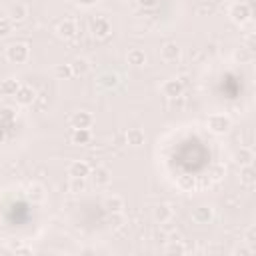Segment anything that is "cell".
<instances>
[{
  "instance_id": "6da1fadb",
  "label": "cell",
  "mask_w": 256,
  "mask_h": 256,
  "mask_svg": "<svg viewBox=\"0 0 256 256\" xmlns=\"http://www.w3.org/2000/svg\"><path fill=\"white\" fill-rule=\"evenodd\" d=\"M206 128H208L210 132H214V134H226V132L232 128V120H230L228 114L216 112V114H210V116L206 118Z\"/></svg>"
},
{
  "instance_id": "7a4b0ae2",
  "label": "cell",
  "mask_w": 256,
  "mask_h": 256,
  "mask_svg": "<svg viewBox=\"0 0 256 256\" xmlns=\"http://www.w3.org/2000/svg\"><path fill=\"white\" fill-rule=\"evenodd\" d=\"M30 58V48L24 42H14L6 48V60L12 64H24Z\"/></svg>"
},
{
  "instance_id": "3957f363",
  "label": "cell",
  "mask_w": 256,
  "mask_h": 256,
  "mask_svg": "<svg viewBox=\"0 0 256 256\" xmlns=\"http://www.w3.org/2000/svg\"><path fill=\"white\" fill-rule=\"evenodd\" d=\"M230 18H232L234 24L244 26V24L252 18V10H250V6H248L246 2H236V4L230 8Z\"/></svg>"
},
{
  "instance_id": "277c9868",
  "label": "cell",
  "mask_w": 256,
  "mask_h": 256,
  "mask_svg": "<svg viewBox=\"0 0 256 256\" xmlns=\"http://www.w3.org/2000/svg\"><path fill=\"white\" fill-rule=\"evenodd\" d=\"M56 34H58L60 38H64V40L74 38V36L78 34L76 20H72V18H64V20H60V22H58V26H56Z\"/></svg>"
},
{
  "instance_id": "5b68a950",
  "label": "cell",
  "mask_w": 256,
  "mask_h": 256,
  "mask_svg": "<svg viewBox=\"0 0 256 256\" xmlns=\"http://www.w3.org/2000/svg\"><path fill=\"white\" fill-rule=\"evenodd\" d=\"M36 96H38L36 90H34L32 86H28V84H20V88H18L16 94H14L16 102H18L20 106H30V104H34Z\"/></svg>"
},
{
  "instance_id": "8992f818",
  "label": "cell",
  "mask_w": 256,
  "mask_h": 256,
  "mask_svg": "<svg viewBox=\"0 0 256 256\" xmlns=\"http://www.w3.org/2000/svg\"><path fill=\"white\" fill-rule=\"evenodd\" d=\"M160 90H162V94H164L166 98H176V96H180V94L184 92V84H182V80H178V78H170V80H164V82H162Z\"/></svg>"
},
{
  "instance_id": "52a82bcc",
  "label": "cell",
  "mask_w": 256,
  "mask_h": 256,
  "mask_svg": "<svg viewBox=\"0 0 256 256\" xmlns=\"http://www.w3.org/2000/svg\"><path fill=\"white\" fill-rule=\"evenodd\" d=\"M110 32H112V24H110L108 18L98 16V18L92 20V34L96 38H106V36H110Z\"/></svg>"
},
{
  "instance_id": "ba28073f",
  "label": "cell",
  "mask_w": 256,
  "mask_h": 256,
  "mask_svg": "<svg viewBox=\"0 0 256 256\" xmlns=\"http://www.w3.org/2000/svg\"><path fill=\"white\" fill-rule=\"evenodd\" d=\"M90 170L92 168L86 160H72L68 164V176H74V178H88Z\"/></svg>"
},
{
  "instance_id": "9c48e42d",
  "label": "cell",
  "mask_w": 256,
  "mask_h": 256,
  "mask_svg": "<svg viewBox=\"0 0 256 256\" xmlns=\"http://www.w3.org/2000/svg\"><path fill=\"white\" fill-rule=\"evenodd\" d=\"M26 196L32 204H42L46 200V188L40 182H30L26 188Z\"/></svg>"
},
{
  "instance_id": "30bf717a",
  "label": "cell",
  "mask_w": 256,
  "mask_h": 256,
  "mask_svg": "<svg viewBox=\"0 0 256 256\" xmlns=\"http://www.w3.org/2000/svg\"><path fill=\"white\" fill-rule=\"evenodd\" d=\"M172 216H174V210H172V206L166 204V202L154 206V210H152V218H154V222H158V224H166V222H170Z\"/></svg>"
},
{
  "instance_id": "8fae6325",
  "label": "cell",
  "mask_w": 256,
  "mask_h": 256,
  "mask_svg": "<svg viewBox=\"0 0 256 256\" xmlns=\"http://www.w3.org/2000/svg\"><path fill=\"white\" fill-rule=\"evenodd\" d=\"M212 218H214V208H212V206L202 204V206H196V208L192 210V220H194L196 224H210Z\"/></svg>"
},
{
  "instance_id": "7c38bea8",
  "label": "cell",
  "mask_w": 256,
  "mask_h": 256,
  "mask_svg": "<svg viewBox=\"0 0 256 256\" xmlns=\"http://www.w3.org/2000/svg\"><path fill=\"white\" fill-rule=\"evenodd\" d=\"M180 54H182V48L176 42H166L160 48V58L164 62H176V60H180Z\"/></svg>"
},
{
  "instance_id": "4fadbf2b",
  "label": "cell",
  "mask_w": 256,
  "mask_h": 256,
  "mask_svg": "<svg viewBox=\"0 0 256 256\" xmlns=\"http://www.w3.org/2000/svg\"><path fill=\"white\" fill-rule=\"evenodd\" d=\"M70 124H72V128H90L94 124V116L86 110H78L70 116Z\"/></svg>"
},
{
  "instance_id": "5bb4252c",
  "label": "cell",
  "mask_w": 256,
  "mask_h": 256,
  "mask_svg": "<svg viewBox=\"0 0 256 256\" xmlns=\"http://www.w3.org/2000/svg\"><path fill=\"white\" fill-rule=\"evenodd\" d=\"M120 84V76L116 74V72H112V70H106V72H102L100 76H98V86H102V88H106V90H112V88H116Z\"/></svg>"
},
{
  "instance_id": "9a60e30c",
  "label": "cell",
  "mask_w": 256,
  "mask_h": 256,
  "mask_svg": "<svg viewBox=\"0 0 256 256\" xmlns=\"http://www.w3.org/2000/svg\"><path fill=\"white\" fill-rule=\"evenodd\" d=\"M124 138H126V144H130V146H140V144H144V140H146V134H144V130L142 128H128L126 130V134H124Z\"/></svg>"
},
{
  "instance_id": "2e32d148",
  "label": "cell",
  "mask_w": 256,
  "mask_h": 256,
  "mask_svg": "<svg viewBox=\"0 0 256 256\" xmlns=\"http://www.w3.org/2000/svg\"><path fill=\"white\" fill-rule=\"evenodd\" d=\"M90 178H92L94 186H106L110 182V170L104 166H98V168L90 170Z\"/></svg>"
},
{
  "instance_id": "e0dca14e",
  "label": "cell",
  "mask_w": 256,
  "mask_h": 256,
  "mask_svg": "<svg viewBox=\"0 0 256 256\" xmlns=\"http://www.w3.org/2000/svg\"><path fill=\"white\" fill-rule=\"evenodd\" d=\"M104 208H106L108 212H112V214H120V212L124 210V198L118 196V194H112V196H108V198L104 200Z\"/></svg>"
},
{
  "instance_id": "ac0fdd59",
  "label": "cell",
  "mask_w": 256,
  "mask_h": 256,
  "mask_svg": "<svg viewBox=\"0 0 256 256\" xmlns=\"http://www.w3.org/2000/svg\"><path fill=\"white\" fill-rule=\"evenodd\" d=\"M26 16H28V6L22 4V2L12 4L10 10H8V18H10L12 22H20V20H24Z\"/></svg>"
},
{
  "instance_id": "d6986e66",
  "label": "cell",
  "mask_w": 256,
  "mask_h": 256,
  "mask_svg": "<svg viewBox=\"0 0 256 256\" xmlns=\"http://www.w3.org/2000/svg\"><path fill=\"white\" fill-rule=\"evenodd\" d=\"M234 160L236 164L240 166H246V164H254V152L250 146H240V150L234 154Z\"/></svg>"
},
{
  "instance_id": "ffe728a7",
  "label": "cell",
  "mask_w": 256,
  "mask_h": 256,
  "mask_svg": "<svg viewBox=\"0 0 256 256\" xmlns=\"http://www.w3.org/2000/svg\"><path fill=\"white\" fill-rule=\"evenodd\" d=\"M232 56H234V60H236L238 64H250V62L254 60V52H252V48H248V46H238Z\"/></svg>"
},
{
  "instance_id": "44dd1931",
  "label": "cell",
  "mask_w": 256,
  "mask_h": 256,
  "mask_svg": "<svg viewBox=\"0 0 256 256\" xmlns=\"http://www.w3.org/2000/svg\"><path fill=\"white\" fill-rule=\"evenodd\" d=\"M126 62L130 64V66H144L146 64V54H144V50H140V48H132V50H128V54H126Z\"/></svg>"
},
{
  "instance_id": "7402d4cb",
  "label": "cell",
  "mask_w": 256,
  "mask_h": 256,
  "mask_svg": "<svg viewBox=\"0 0 256 256\" xmlns=\"http://www.w3.org/2000/svg\"><path fill=\"white\" fill-rule=\"evenodd\" d=\"M90 140H92L90 128H74V132H72V142L74 144L86 146V144H90Z\"/></svg>"
},
{
  "instance_id": "603a6c76",
  "label": "cell",
  "mask_w": 256,
  "mask_h": 256,
  "mask_svg": "<svg viewBox=\"0 0 256 256\" xmlns=\"http://www.w3.org/2000/svg\"><path fill=\"white\" fill-rule=\"evenodd\" d=\"M18 88H20V82L16 78H4L0 82V94L2 96H14Z\"/></svg>"
},
{
  "instance_id": "cb8c5ba5",
  "label": "cell",
  "mask_w": 256,
  "mask_h": 256,
  "mask_svg": "<svg viewBox=\"0 0 256 256\" xmlns=\"http://www.w3.org/2000/svg\"><path fill=\"white\" fill-rule=\"evenodd\" d=\"M240 182H242V184H248V186H252V184L256 182L254 164H246V166H240Z\"/></svg>"
},
{
  "instance_id": "d4e9b609",
  "label": "cell",
  "mask_w": 256,
  "mask_h": 256,
  "mask_svg": "<svg viewBox=\"0 0 256 256\" xmlns=\"http://www.w3.org/2000/svg\"><path fill=\"white\" fill-rule=\"evenodd\" d=\"M70 66H72V74L74 76H86L90 72V62L86 58H76Z\"/></svg>"
},
{
  "instance_id": "484cf974",
  "label": "cell",
  "mask_w": 256,
  "mask_h": 256,
  "mask_svg": "<svg viewBox=\"0 0 256 256\" xmlns=\"http://www.w3.org/2000/svg\"><path fill=\"white\" fill-rule=\"evenodd\" d=\"M54 76L60 78V80L72 78V76H74V74H72V66H70V64H56V66H54Z\"/></svg>"
},
{
  "instance_id": "4316f807",
  "label": "cell",
  "mask_w": 256,
  "mask_h": 256,
  "mask_svg": "<svg viewBox=\"0 0 256 256\" xmlns=\"http://www.w3.org/2000/svg\"><path fill=\"white\" fill-rule=\"evenodd\" d=\"M68 190L74 192V194L84 192L86 190V178H74V176H70L68 178Z\"/></svg>"
},
{
  "instance_id": "83f0119b",
  "label": "cell",
  "mask_w": 256,
  "mask_h": 256,
  "mask_svg": "<svg viewBox=\"0 0 256 256\" xmlns=\"http://www.w3.org/2000/svg\"><path fill=\"white\" fill-rule=\"evenodd\" d=\"M244 244H248L250 248L256 250V226L250 224L246 230H244Z\"/></svg>"
},
{
  "instance_id": "f1b7e54d",
  "label": "cell",
  "mask_w": 256,
  "mask_h": 256,
  "mask_svg": "<svg viewBox=\"0 0 256 256\" xmlns=\"http://www.w3.org/2000/svg\"><path fill=\"white\" fill-rule=\"evenodd\" d=\"M194 184H196L194 176H180L178 178V186H180L182 192H192L194 190Z\"/></svg>"
},
{
  "instance_id": "f546056e",
  "label": "cell",
  "mask_w": 256,
  "mask_h": 256,
  "mask_svg": "<svg viewBox=\"0 0 256 256\" xmlns=\"http://www.w3.org/2000/svg\"><path fill=\"white\" fill-rule=\"evenodd\" d=\"M12 28H14V22H12L8 16H2V18H0V38L10 36Z\"/></svg>"
},
{
  "instance_id": "4dcf8cb0",
  "label": "cell",
  "mask_w": 256,
  "mask_h": 256,
  "mask_svg": "<svg viewBox=\"0 0 256 256\" xmlns=\"http://www.w3.org/2000/svg\"><path fill=\"white\" fill-rule=\"evenodd\" d=\"M224 172H226V168H224L222 164H216V166H212V168H210V178H212L214 182H218V180H222Z\"/></svg>"
},
{
  "instance_id": "1f68e13d",
  "label": "cell",
  "mask_w": 256,
  "mask_h": 256,
  "mask_svg": "<svg viewBox=\"0 0 256 256\" xmlns=\"http://www.w3.org/2000/svg\"><path fill=\"white\" fill-rule=\"evenodd\" d=\"M168 100H170V108H184V104H186V100H184L182 94L176 96V98H168Z\"/></svg>"
},
{
  "instance_id": "d6a6232c",
  "label": "cell",
  "mask_w": 256,
  "mask_h": 256,
  "mask_svg": "<svg viewBox=\"0 0 256 256\" xmlns=\"http://www.w3.org/2000/svg\"><path fill=\"white\" fill-rule=\"evenodd\" d=\"M166 252H168V254H184L186 248H184L182 244H170V246L166 248Z\"/></svg>"
},
{
  "instance_id": "836d02e7",
  "label": "cell",
  "mask_w": 256,
  "mask_h": 256,
  "mask_svg": "<svg viewBox=\"0 0 256 256\" xmlns=\"http://www.w3.org/2000/svg\"><path fill=\"white\" fill-rule=\"evenodd\" d=\"M234 254H240V256H248V254H254V248H250L248 244L246 246H240L234 250Z\"/></svg>"
},
{
  "instance_id": "e575fe53",
  "label": "cell",
  "mask_w": 256,
  "mask_h": 256,
  "mask_svg": "<svg viewBox=\"0 0 256 256\" xmlns=\"http://www.w3.org/2000/svg\"><path fill=\"white\" fill-rule=\"evenodd\" d=\"M142 6H146V8H150V6H154L156 4V0H138Z\"/></svg>"
},
{
  "instance_id": "d590c367",
  "label": "cell",
  "mask_w": 256,
  "mask_h": 256,
  "mask_svg": "<svg viewBox=\"0 0 256 256\" xmlns=\"http://www.w3.org/2000/svg\"><path fill=\"white\" fill-rule=\"evenodd\" d=\"M80 6H92V4H96V0H76Z\"/></svg>"
},
{
  "instance_id": "8d00e7d4",
  "label": "cell",
  "mask_w": 256,
  "mask_h": 256,
  "mask_svg": "<svg viewBox=\"0 0 256 256\" xmlns=\"http://www.w3.org/2000/svg\"><path fill=\"white\" fill-rule=\"evenodd\" d=\"M4 138H6V134H4V130L0 128V142H4Z\"/></svg>"
}]
</instances>
